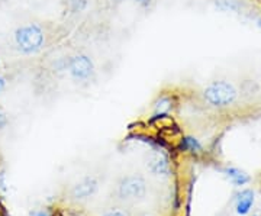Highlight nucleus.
Masks as SVG:
<instances>
[{"label": "nucleus", "mask_w": 261, "mask_h": 216, "mask_svg": "<svg viewBox=\"0 0 261 216\" xmlns=\"http://www.w3.org/2000/svg\"><path fill=\"white\" fill-rule=\"evenodd\" d=\"M148 184L147 180L140 174H129L123 176L116 183L115 195L121 202H141L147 196Z\"/></svg>", "instance_id": "nucleus-1"}, {"label": "nucleus", "mask_w": 261, "mask_h": 216, "mask_svg": "<svg viewBox=\"0 0 261 216\" xmlns=\"http://www.w3.org/2000/svg\"><path fill=\"white\" fill-rule=\"evenodd\" d=\"M13 38H15L16 48L22 54H28V56L38 52L42 48L44 41H45L44 31L34 23L19 26L15 31V37Z\"/></svg>", "instance_id": "nucleus-2"}, {"label": "nucleus", "mask_w": 261, "mask_h": 216, "mask_svg": "<svg viewBox=\"0 0 261 216\" xmlns=\"http://www.w3.org/2000/svg\"><path fill=\"white\" fill-rule=\"evenodd\" d=\"M206 102L212 106H229L237 99V90L231 83L215 82L209 85L203 92Z\"/></svg>", "instance_id": "nucleus-3"}, {"label": "nucleus", "mask_w": 261, "mask_h": 216, "mask_svg": "<svg viewBox=\"0 0 261 216\" xmlns=\"http://www.w3.org/2000/svg\"><path fill=\"white\" fill-rule=\"evenodd\" d=\"M99 190V180L93 176H86L82 180L75 181L68 190V196L74 202H86L92 199Z\"/></svg>", "instance_id": "nucleus-4"}, {"label": "nucleus", "mask_w": 261, "mask_h": 216, "mask_svg": "<svg viewBox=\"0 0 261 216\" xmlns=\"http://www.w3.org/2000/svg\"><path fill=\"white\" fill-rule=\"evenodd\" d=\"M70 74L75 80H86L93 74V63L87 56H75L68 63Z\"/></svg>", "instance_id": "nucleus-5"}, {"label": "nucleus", "mask_w": 261, "mask_h": 216, "mask_svg": "<svg viewBox=\"0 0 261 216\" xmlns=\"http://www.w3.org/2000/svg\"><path fill=\"white\" fill-rule=\"evenodd\" d=\"M147 169L151 174L157 177H168L171 174V163L164 152L155 151L147 163Z\"/></svg>", "instance_id": "nucleus-6"}, {"label": "nucleus", "mask_w": 261, "mask_h": 216, "mask_svg": "<svg viewBox=\"0 0 261 216\" xmlns=\"http://www.w3.org/2000/svg\"><path fill=\"white\" fill-rule=\"evenodd\" d=\"M254 192L250 188H244L235 195V212L240 216H245L250 213L254 205Z\"/></svg>", "instance_id": "nucleus-7"}, {"label": "nucleus", "mask_w": 261, "mask_h": 216, "mask_svg": "<svg viewBox=\"0 0 261 216\" xmlns=\"http://www.w3.org/2000/svg\"><path fill=\"white\" fill-rule=\"evenodd\" d=\"M222 173L226 176V179L237 187L245 186V184H248L251 181V177H250L248 173H245L241 169H237V167H226V169L222 170Z\"/></svg>", "instance_id": "nucleus-8"}, {"label": "nucleus", "mask_w": 261, "mask_h": 216, "mask_svg": "<svg viewBox=\"0 0 261 216\" xmlns=\"http://www.w3.org/2000/svg\"><path fill=\"white\" fill-rule=\"evenodd\" d=\"M173 107V103H171V99L168 96H161L159 100L154 104V116L159 118V116H166L170 113Z\"/></svg>", "instance_id": "nucleus-9"}, {"label": "nucleus", "mask_w": 261, "mask_h": 216, "mask_svg": "<svg viewBox=\"0 0 261 216\" xmlns=\"http://www.w3.org/2000/svg\"><path fill=\"white\" fill-rule=\"evenodd\" d=\"M180 148H181V151H186V152L199 154L202 151V144L193 137H185L180 142Z\"/></svg>", "instance_id": "nucleus-10"}, {"label": "nucleus", "mask_w": 261, "mask_h": 216, "mask_svg": "<svg viewBox=\"0 0 261 216\" xmlns=\"http://www.w3.org/2000/svg\"><path fill=\"white\" fill-rule=\"evenodd\" d=\"M29 216H58L57 213V209L54 207H37V209H34Z\"/></svg>", "instance_id": "nucleus-11"}, {"label": "nucleus", "mask_w": 261, "mask_h": 216, "mask_svg": "<svg viewBox=\"0 0 261 216\" xmlns=\"http://www.w3.org/2000/svg\"><path fill=\"white\" fill-rule=\"evenodd\" d=\"M100 216H129V213L121 207H112V209H108L106 212H103Z\"/></svg>", "instance_id": "nucleus-12"}, {"label": "nucleus", "mask_w": 261, "mask_h": 216, "mask_svg": "<svg viewBox=\"0 0 261 216\" xmlns=\"http://www.w3.org/2000/svg\"><path fill=\"white\" fill-rule=\"evenodd\" d=\"M8 122H9V119H8V115L3 112V111H0V132L3 131V129L8 126Z\"/></svg>", "instance_id": "nucleus-13"}, {"label": "nucleus", "mask_w": 261, "mask_h": 216, "mask_svg": "<svg viewBox=\"0 0 261 216\" xmlns=\"http://www.w3.org/2000/svg\"><path fill=\"white\" fill-rule=\"evenodd\" d=\"M0 190L2 192L6 190V173H5V170H0Z\"/></svg>", "instance_id": "nucleus-14"}, {"label": "nucleus", "mask_w": 261, "mask_h": 216, "mask_svg": "<svg viewBox=\"0 0 261 216\" xmlns=\"http://www.w3.org/2000/svg\"><path fill=\"white\" fill-rule=\"evenodd\" d=\"M6 89V78L0 75V94L3 93V90Z\"/></svg>", "instance_id": "nucleus-15"}, {"label": "nucleus", "mask_w": 261, "mask_h": 216, "mask_svg": "<svg viewBox=\"0 0 261 216\" xmlns=\"http://www.w3.org/2000/svg\"><path fill=\"white\" fill-rule=\"evenodd\" d=\"M137 2H138V3H141V5H148L151 0H137Z\"/></svg>", "instance_id": "nucleus-16"}, {"label": "nucleus", "mask_w": 261, "mask_h": 216, "mask_svg": "<svg viewBox=\"0 0 261 216\" xmlns=\"http://www.w3.org/2000/svg\"><path fill=\"white\" fill-rule=\"evenodd\" d=\"M140 216H155V215H152V213H142V215Z\"/></svg>", "instance_id": "nucleus-17"}, {"label": "nucleus", "mask_w": 261, "mask_h": 216, "mask_svg": "<svg viewBox=\"0 0 261 216\" xmlns=\"http://www.w3.org/2000/svg\"><path fill=\"white\" fill-rule=\"evenodd\" d=\"M254 216H261V215H260V213H257V215H254Z\"/></svg>", "instance_id": "nucleus-18"}]
</instances>
